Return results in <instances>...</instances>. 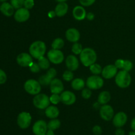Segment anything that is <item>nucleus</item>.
Masks as SVG:
<instances>
[{
    "label": "nucleus",
    "instance_id": "1",
    "mask_svg": "<svg viewBox=\"0 0 135 135\" xmlns=\"http://www.w3.org/2000/svg\"><path fill=\"white\" fill-rule=\"evenodd\" d=\"M97 60V54L94 50L90 47L84 48L80 54V61L85 67H90L96 63Z\"/></svg>",
    "mask_w": 135,
    "mask_h": 135
},
{
    "label": "nucleus",
    "instance_id": "2",
    "mask_svg": "<svg viewBox=\"0 0 135 135\" xmlns=\"http://www.w3.org/2000/svg\"><path fill=\"white\" fill-rule=\"evenodd\" d=\"M46 52V45L43 41L37 40L32 42L29 47V54L34 59H38L44 56Z\"/></svg>",
    "mask_w": 135,
    "mask_h": 135
},
{
    "label": "nucleus",
    "instance_id": "3",
    "mask_svg": "<svg viewBox=\"0 0 135 135\" xmlns=\"http://www.w3.org/2000/svg\"><path fill=\"white\" fill-rule=\"evenodd\" d=\"M131 81V76L129 73L124 70L119 71L116 75L115 79V82L117 86L121 88H126L129 87Z\"/></svg>",
    "mask_w": 135,
    "mask_h": 135
},
{
    "label": "nucleus",
    "instance_id": "4",
    "mask_svg": "<svg viewBox=\"0 0 135 135\" xmlns=\"http://www.w3.org/2000/svg\"><path fill=\"white\" fill-rule=\"evenodd\" d=\"M24 88L28 94L35 96L40 93L42 85L38 82V80L34 79H28L25 83Z\"/></svg>",
    "mask_w": 135,
    "mask_h": 135
},
{
    "label": "nucleus",
    "instance_id": "5",
    "mask_svg": "<svg viewBox=\"0 0 135 135\" xmlns=\"http://www.w3.org/2000/svg\"><path fill=\"white\" fill-rule=\"evenodd\" d=\"M50 97L45 94H38L35 95L33 98V104L39 109H45L50 105Z\"/></svg>",
    "mask_w": 135,
    "mask_h": 135
},
{
    "label": "nucleus",
    "instance_id": "6",
    "mask_svg": "<svg viewBox=\"0 0 135 135\" xmlns=\"http://www.w3.org/2000/svg\"><path fill=\"white\" fill-rule=\"evenodd\" d=\"M104 79L98 75H92L87 79L86 85L90 90H98L104 86Z\"/></svg>",
    "mask_w": 135,
    "mask_h": 135
},
{
    "label": "nucleus",
    "instance_id": "7",
    "mask_svg": "<svg viewBox=\"0 0 135 135\" xmlns=\"http://www.w3.org/2000/svg\"><path fill=\"white\" fill-rule=\"evenodd\" d=\"M31 122L32 116L28 112H21L17 117V125L22 129H28L30 126Z\"/></svg>",
    "mask_w": 135,
    "mask_h": 135
},
{
    "label": "nucleus",
    "instance_id": "8",
    "mask_svg": "<svg viewBox=\"0 0 135 135\" xmlns=\"http://www.w3.org/2000/svg\"><path fill=\"white\" fill-rule=\"evenodd\" d=\"M47 56L50 61L55 65L61 64L64 60V54L60 50L52 49L47 52Z\"/></svg>",
    "mask_w": 135,
    "mask_h": 135
},
{
    "label": "nucleus",
    "instance_id": "9",
    "mask_svg": "<svg viewBox=\"0 0 135 135\" xmlns=\"http://www.w3.org/2000/svg\"><path fill=\"white\" fill-rule=\"evenodd\" d=\"M47 130V123L44 120H38L32 126V133L34 135H46Z\"/></svg>",
    "mask_w": 135,
    "mask_h": 135
},
{
    "label": "nucleus",
    "instance_id": "10",
    "mask_svg": "<svg viewBox=\"0 0 135 135\" xmlns=\"http://www.w3.org/2000/svg\"><path fill=\"white\" fill-rule=\"evenodd\" d=\"M100 115L103 120L109 121L112 120L114 116V110L113 108L108 104L102 105L100 108Z\"/></svg>",
    "mask_w": 135,
    "mask_h": 135
},
{
    "label": "nucleus",
    "instance_id": "11",
    "mask_svg": "<svg viewBox=\"0 0 135 135\" xmlns=\"http://www.w3.org/2000/svg\"><path fill=\"white\" fill-rule=\"evenodd\" d=\"M61 102L66 105H71L76 102V96L73 92L69 90L63 91L60 94Z\"/></svg>",
    "mask_w": 135,
    "mask_h": 135
},
{
    "label": "nucleus",
    "instance_id": "12",
    "mask_svg": "<svg viewBox=\"0 0 135 135\" xmlns=\"http://www.w3.org/2000/svg\"><path fill=\"white\" fill-rule=\"evenodd\" d=\"M30 16L28 9L25 7H21L18 9L14 14V18L16 21L18 22H24L29 19Z\"/></svg>",
    "mask_w": 135,
    "mask_h": 135
},
{
    "label": "nucleus",
    "instance_id": "13",
    "mask_svg": "<svg viewBox=\"0 0 135 135\" xmlns=\"http://www.w3.org/2000/svg\"><path fill=\"white\" fill-rule=\"evenodd\" d=\"M113 125L117 128L123 127L127 122V115L123 112H119L113 117Z\"/></svg>",
    "mask_w": 135,
    "mask_h": 135
},
{
    "label": "nucleus",
    "instance_id": "14",
    "mask_svg": "<svg viewBox=\"0 0 135 135\" xmlns=\"http://www.w3.org/2000/svg\"><path fill=\"white\" fill-rule=\"evenodd\" d=\"M17 62L21 67H29L33 63L32 57L28 53H21L17 57Z\"/></svg>",
    "mask_w": 135,
    "mask_h": 135
},
{
    "label": "nucleus",
    "instance_id": "15",
    "mask_svg": "<svg viewBox=\"0 0 135 135\" xmlns=\"http://www.w3.org/2000/svg\"><path fill=\"white\" fill-rule=\"evenodd\" d=\"M117 69L115 65H108L104 68H103L102 71V75L103 78L105 79H111L115 77L117 74Z\"/></svg>",
    "mask_w": 135,
    "mask_h": 135
},
{
    "label": "nucleus",
    "instance_id": "16",
    "mask_svg": "<svg viewBox=\"0 0 135 135\" xmlns=\"http://www.w3.org/2000/svg\"><path fill=\"white\" fill-rule=\"evenodd\" d=\"M50 92L52 94H60L64 90V85L60 79L55 78L51 80L50 84Z\"/></svg>",
    "mask_w": 135,
    "mask_h": 135
},
{
    "label": "nucleus",
    "instance_id": "17",
    "mask_svg": "<svg viewBox=\"0 0 135 135\" xmlns=\"http://www.w3.org/2000/svg\"><path fill=\"white\" fill-rule=\"evenodd\" d=\"M65 65L67 69L71 71H75L79 68V61L75 55H69L66 58Z\"/></svg>",
    "mask_w": 135,
    "mask_h": 135
},
{
    "label": "nucleus",
    "instance_id": "18",
    "mask_svg": "<svg viewBox=\"0 0 135 135\" xmlns=\"http://www.w3.org/2000/svg\"><path fill=\"white\" fill-rule=\"evenodd\" d=\"M65 37L68 41L73 43L78 42L80 40V34L79 30L75 28H71L67 29L65 32Z\"/></svg>",
    "mask_w": 135,
    "mask_h": 135
},
{
    "label": "nucleus",
    "instance_id": "19",
    "mask_svg": "<svg viewBox=\"0 0 135 135\" xmlns=\"http://www.w3.org/2000/svg\"><path fill=\"white\" fill-rule=\"evenodd\" d=\"M86 11L83 6L77 5L73 10V16L77 21H83L86 17Z\"/></svg>",
    "mask_w": 135,
    "mask_h": 135
},
{
    "label": "nucleus",
    "instance_id": "20",
    "mask_svg": "<svg viewBox=\"0 0 135 135\" xmlns=\"http://www.w3.org/2000/svg\"><path fill=\"white\" fill-rule=\"evenodd\" d=\"M0 11L6 17H11L15 14V8L11 4L3 2L0 5Z\"/></svg>",
    "mask_w": 135,
    "mask_h": 135
},
{
    "label": "nucleus",
    "instance_id": "21",
    "mask_svg": "<svg viewBox=\"0 0 135 135\" xmlns=\"http://www.w3.org/2000/svg\"><path fill=\"white\" fill-rule=\"evenodd\" d=\"M69 6L68 4L66 2H61L59 3L57 5L55 6V12L56 13V16L59 17H62L65 15L68 12Z\"/></svg>",
    "mask_w": 135,
    "mask_h": 135
},
{
    "label": "nucleus",
    "instance_id": "22",
    "mask_svg": "<svg viewBox=\"0 0 135 135\" xmlns=\"http://www.w3.org/2000/svg\"><path fill=\"white\" fill-rule=\"evenodd\" d=\"M45 115L50 119L57 118L59 115V110L55 105H49L45 109Z\"/></svg>",
    "mask_w": 135,
    "mask_h": 135
},
{
    "label": "nucleus",
    "instance_id": "23",
    "mask_svg": "<svg viewBox=\"0 0 135 135\" xmlns=\"http://www.w3.org/2000/svg\"><path fill=\"white\" fill-rule=\"evenodd\" d=\"M111 100V94L108 91H103L100 92L98 97V102L101 105L107 104Z\"/></svg>",
    "mask_w": 135,
    "mask_h": 135
},
{
    "label": "nucleus",
    "instance_id": "24",
    "mask_svg": "<svg viewBox=\"0 0 135 135\" xmlns=\"http://www.w3.org/2000/svg\"><path fill=\"white\" fill-rule=\"evenodd\" d=\"M86 83L81 78L74 79L71 82V87L75 90H82L84 88Z\"/></svg>",
    "mask_w": 135,
    "mask_h": 135
},
{
    "label": "nucleus",
    "instance_id": "25",
    "mask_svg": "<svg viewBox=\"0 0 135 135\" xmlns=\"http://www.w3.org/2000/svg\"><path fill=\"white\" fill-rule=\"evenodd\" d=\"M38 64L42 70H47L50 67V61L48 58L45 57L44 56L38 59Z\"/></svg>",
    "mask_w": 135,
    "mask_h": 135
},
{
    "label": "nucleus",
    "instance_id": "26",
    "mask_svg": "<svg viewBox=\"0 0 135 135\" xmlns=\"http://www.w3.org/2000/svg\"><path fill=\"white\" fill-rule=\"evenodd\" d=\"M61 124V121L58 119H52L47 123V128L50 130L55 131L60 127Z\"/></svg>",
    "mask_w": 135,
    "mask_h": 135
},
{
    "label": "nucleus",
    "instance_id": "27",
    "mask_svg": "<svg viewBox=\"0 0 135 135\" xmlns=\"http://www.w3.org/2000/svg\"><path fill=\"white\" fill-rule=\"evenodd\" d=\"M64 40L62 38H57L53 41L52 44H51V47L52 49H55V50H61L64 47Z\"/></svg>",
    "mask_w": 135,
    "mask_h": 135
},
{
    "label": "nucleus",
    "instance_id": "28",
    "mask_svg": "<svg viewBox=\"0 0 135 135\" xmlns=\"http://www.w3.org/2000/svg\"><path fill=\"white\" fill-rule=\"evenodd\" d=\"M89 69L90 72L94 75H100V74H102V71L103 69L102 68L101 65L96 63L91 65L89 67Z\"/></svg>",
    "mask_w": 135,
    "mask_h": 135
},
{
    "label": "nucleus",
    "instance_id": "29",
    "mask_svg": "<svg viewBox=\"0 0 135 135\" xmlns=\"http://www.w3.org/2000/svg\"><path fill=\"white\" fill-rule=\"evenodd\" d=\"M52 80L53 79L49 77L46 74V75H44L42 76H40L39 79H38V82L40 83V84L42 86H48L50 85Z\"/></svg>",
    "mask_w": 135,
    "mask_h": 135
},
{
    "label": "nucleus",
    "instance_id": "30",
    "mask_svg": "<svg viewBox=\"0 0 135 135\" xmlns=\"http://www.w3.org/2000/svg\"><path fill=\"white\" fill-rule=\"evenodd\" d=\"M83 48L82 45L79 42H75L73 44L71 47V51L75 55H80V53L83 51Z\"/></svg>",
    "mask_w": 135,
    "mask_h": 135
},
{
    "label": "nucleus",
    "instance_id": "31",
    "mask_svg": "<svg viewBox=\"0 0 135 135\" xmlns=\"http://www.w3.org/2000/svg\"><path fill=\"white\" fill-rule=\"evenodd\" d=\"M74 78V74L73 71H70V70H67L65 71L63 74V80H65L67 82L71 81L73 80Z\"/></svg>",
    "mask_w": 135,
    "mask_h": 135
},
{
    "label": "nucleus",
    "instance_id": "32",
    "mask_svg": "<svg viewBox=\"0 0 135 135\" xmlns=\"http://www.w3.org/2000/svg\"><path fill=\"white\" fill-rule=\"evenodd\" d=\"M50 102L54 105H57L61 102V96L59 94H52L50 97Z\"/></svg>",
    "mask_w": 135,
    "mask_h": 135
},
{
    "label": "nucleus",
    "instance_id": "33",
    "mask_svg": "<svg viewBox=\"0 0 135 135\" xmlns=\"http://www.w3.org/2000/svg\"><path fill=\"white\" fill-rule=\"evenodd\" d=\"M25 0H11V4L15 9H20L24 6V3Z\"/></svg>",
    "mask_w": 135,
    "mask_h": 135
},
{
    "label": "nucleus",
    "instance_id": "34",
    "mask_svg": "<svg viewBox=\"0 0 135 135\" xmlns=\"http://www.w3.org/2000/svg\"><path fill=\"white\" fill-rule=\"evenodd\" d=\"M133 68V63L131 61L128 60V59H126L125 60V62H124V65L123 67V69L124 71H126L127 72H129L130 71H131Z\"/></svg>",
    "mask_w": 135,
    "mask_h": 135
},
{
    "label": "nucleus",
    "instance_id": "35",
    "mask_svg": "<svg viewBox=\"0 0 135 135\" xmlns=\"http://www.w3.org/2000/svg\"><path fill=\"white\" fill-rule=\"evenodd\" d=\"M29 69L33 73H38L40 71L41 68L40 67L39 65L38 64V63H35V62H33L30 66H29Z\"/></svg>",
    "mask_w": 135,
    "mask_h": 135
},
{
    "label": "nucleus",
    "instance_id": "36",
    "mask_svg": "<svg viewBox=\"0 0 135 135\" xmlns=\"http://www.w3.org/2000/svg\"><path fill=\"white\" fill-rule=\"evenodd\" d=\"M82 97L84 99H86V100H88L92 96V91L90 88H83L82 90Z\"/></svg>",
    "mask_w": 135,
    "mask_h": 135
},
{
    "label": "nucleus",
    "instance_id": "37",
    "mask_svg": "<svg viewBox=\"0 0 135 135\" xmlns=\"http://www.w3.org/2000/svg\"><path fill=\"white\" fill-rule=\"evenodd\" d=\"M57 73L56 69H55V68L51 67V68H49L48 69H47L46 75H47L49 77L51 78V79H54L56 77Z\"/></svg>",
    "mask_w": 135,
    "mask_h": 135
},
{
    "label": "nucleus",
    "instance_id": "38",
    "mask_svg": "<svg viewBox=\"0 0 135 135\" xmlns=\"http://www.w3.org/2000/svg\"><path fill=\"white\" fill-rule=\"evenodd\" d=\"M96 0H79V2L83 7H89L93 5Z\"/></svg>",
    "mask_w": 135,
    "mask_h": 135
},
{
    "label": "nucleus",
    "instance_id": "39",
    "mask_svg": "<svg viewBox=\"0 0 135 135\" xmlns=\"http://www.w3.org/2000/svg\"><path fill=\"white\" fill-rule=\"evenodd\" d=\"M34 6V0H25L24 3V7L27 9H32Z\"/></svg>",
    "mask_w": 135,
    "mask_h": 135
},
{
    "label": "nucleus",
    "instance_id": "40",
    "mask_svg": "<svg viewBox=\"0 0 135 135\" xmlns=\"http://www.w3.org/2000/svg\"><path fill=\"white\" fill-rule=\"evenodd\" d=\"M7 75L5 71L0 69V84H5L7 81Z\"/></svg>",
    "mask_w": 135,
    "mask_h": 135
},
{
    "label": "nucleus",
    "instance_id": "41",
    "mask_svg": "<svg viewBox=\"0 0 135 135\" xmlns=\"http://www.w3.org/2000/svg\"><path fill=\"white\" fill-rule=\"evenodd\" d=\"M92 133L94 135H101L102 133V129L99 125H95L92 128Z\"/></svg>",
    "mask_w": 135,
    "mask_h": 135
},
{
    "label": "nucleus",
    "instance_id": "42",
    "mask_svg": "<svg viewBox=\"0 0 135 135\" xmlns=\"http://www.w3.org/2000/svg\"><path fill=\"white\" fill-rule=\"evenodd\" d=\"M124 62H125V60L124 59H117V60L115 61V65L116 66L117 69H123V67L124 65Z\"/></svg>",
    "mask_w": 135,
    "mask_h": 135
},
{
    "label": "nucleus",
    "instance_id": "43",
    "mask_svg": "<svg viewBox=\"0 0 135 135\" xmlns=\"http://www.w3.org/2000/svg\"><path fill=\"white\" fill-rule=\"evenodd\" d=\"M125 132L124 131V129H122V127L121 128H117V129L115 131V135H125Z\"/></svg>",
    "mask_w": 135,
    "mask_h": 135
},
{
    "label": "nucleus",
    "instance_id": "44",
    "mask_svg": "<svg viewBox=\"0 0 135 135\" xmlns=\"http://www.w3.org/2000/svg\"><path fill=\"white\" fill-rule=\"evenodd\" d=\"M94 17H95L94 14L93 13H92V12H89V13L86 14V18L88 21H92V20L94 18Z\"/></svg>",
    "mask_w": 135,
    "mask_h": 135
},
{
    "label": "nucleus",
    "instance_id": "45",
    "mask_svg": "<svg viewBox=\"0 0 135 135\" xmlns=\"http://www.w3.org/2000/svg\"><path fill=\"white\" fill-rule=\"evenodd\" d=\"M131 128L132 131H135V117H134L131 120Z\"/></svg>",
    "mask_w": 135,
    "mask_h": 135
},
{
    "label": "nucleus",
    "instance_id": "46",
    "mask_svg": "<svg viewBox=\"0 0 135 135\" xmlns=\"http://www.w3.org/2000/svg\"><path fill=\"white\" fill-rule=\"evenodd\" d=\"M56 16V13H55V11H50L48 13V17L50 18H54Z\"/></svg>",
    "mask_w": 135,
    "mask_h": 135
},
{
    "label": "nucleus",
    "instance_id": "47",
    "mask_svg": "<svg viewBox=\"0 0 135 135\" xmlns=\"http://www.w3.org/2000/svg\"><path fill=\"white\" fill-rule=\"evenodd\" d=\"M46 135H55V133H54V131L50 130V129H48L46 133Z\"/></svg>",
    "mask_w": 135,
    "mask_h": 135
},
{
    "label": "nucleus",
    "instance_id": "48",
    "mask_svg": "<svg viewBox=\"0 0 135 135\" xmlns=\"http://www.w3.org/2000/svg\"><path fill=\"white\" fill-rule=\"evenodd\" d=\"M129 135H135V131H130L129 133Z\"/></svg>",
    "mask_w": 135,
    "mask_h": 135
},
{
    "label": "nucleus",
    "instance_id": "49",
    "mask_svg": "<svg viewBox=\"0 0 135 135\" xmlns=\"http://www.w3.org/2000/svg\"><path fill=\"white\" fill-rule=\"evenodd\" d=\"M55 1H57L58 3H61V2H65L67 0H55Z\"/></svg>",
    "mask_w": 135,
    "mask_h": 135
},
{
    "label": "nucleus",
    "instance_id": "50",
    "mask_svg": "<svg viewBox=\"0 0 135 135\" xmlns=\"http://www.w3.org/2000/svg\"><path fill=\"white\" fill-rule=\"evenodd\" d=\"M7 0H0V1H3V2H5V1H6Z\"/></svg>",
    "mask_w": 135,
    "mask_h": 135
}]
</instances>
